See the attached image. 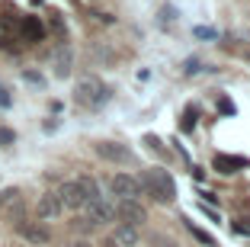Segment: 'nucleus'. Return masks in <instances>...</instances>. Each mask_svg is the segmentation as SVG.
Returning a JSON list of instances; mask_svg holds the SVG:
<instances>
[{
	"label": "nucleus",
	"mask_w": 250,
	"mask_h": 247,
	"mask_svg": "<svg viewBox=\"0 0 250 247\" xmlns=\"http://www.w3.org/2000/svg\"><path fill=\"white\" fill-rule=\"evenodd\" d=\"M16 42H20V22H16L13 16L0 13V48L13 51V48H16Z\"/></svg>",
	"instance_id": "f8f14e48"
},
{
	"label": "nucleus",
	"mask_w": 250,
	"mask_h": 247,
	"mask_svg": "<svg viewBox=\"0 0 250 247\" xmlns=\"http://www.w3.org/2000/svg\"><path fill=\"white\" fill-rule=\"evenodd\" d=\"M196 122H199V112L189 106V109L183 112V122H180V129H183V132H189V129H196Z\"/></svg>",
	"instance_id": "a211bd4d"
},
{
	"label": "nucleus",
	"mask_w": 250,
	"mask_h": 247,
	"mask_svg": "<svg viewBox=\"0 0 250 247\" xmlns=\"http://www.w3.org/2000/svg\"><path fill=\"white\" fill-rule=\"evenodd\" d=\"M161 20H164V22H173V20H177V13H173L170 7H164V10H161Z\"/></svg>",
	"instance_id": "393cba45"
},
{
	"label": "nucleus",
	"mask_w": 250,
	"mask_h": 247,
	"mask_svg": "<svg viewBox=\"0 0 250 247\" xmlns=\"http://www.w3.org/2000/svg\"><path fill=\"white\" fill-rule=\"evenodd\" d=\"M0 215L7 218L10 225H16L20 218H26V199H22V189H16V186L0 189Z\"/></svg>",
	"instance_id": "7ed1b4c3"
},
{
	"label": "nucleus",
	"mask_w": 250,
	"mask_h": 247,
	"mask_svg": "<svg viewBox=\"0 0 250 247\" xmlns=\"http://www.w3.org/2000/svg\"><path fill=\"white\" fill-rule=\"evenodd\" d=\"M138 183H141V193H147L154 202H173V199H177V183L161 167L145 170V174L138 177Z\"/></svg>",
	"instance_id": "f257e3e1"
},
{
	"label": "nucleus",
	"mask_w": 250,
	"mask_h": 247,
	"mask_svg": "<svg viewBox=\"0 0 250 247\" xmlns=\"http://www.w3.org/2000/svg\"><path fill=\"white\" fill-rule=\"evenodd\" d=\"M71 51L67 48H61L58 55H55V77H67V74H71Z\"/></svg>",
	"instance_id": "dca6fc26"
},
{
	"label": "nucleus",
	"mask_w": 250,
	"mask_h": 247,
	"mask_svg": "<svg viewBox=\"0 0 250 247\" xmlns=\"http://www.w3.org/2000/svg\"><path fill=\"white\" fill-rule=\"evenodd\" d=\"M199 196H202V202H206V205H208V202H215V199H218V196H212V193H208V189H202V193H199Z\"/></svg>",
	"instance_id": "bb28decb"
},
{
	"label": "nucleus",
	"mask_w": 250,
	"mask_h": 247,
	"mask_svg": "<svg viewBox=\"0 0 250 247\" xmlns=\"http://www.w3.org/2000/svg\"><path fill=\"white\" fill-rule=\"evenodd\" d=\"M141 241V231L132 225H116V231H112V244L116 247H135Z\"/></svg>",
	"instance_id": "4468645a"
},
{
	"label": "nucleus",
	"mask_w": 250,
	"mask_h": 247,
	"mask_svg": "<svg viewBox=\"0 0 250 247\" xmlns=\"http://www.w3.org/2000/svg\"><path fill=\"white\" fill-rule=\"evenodd\" d=\"M250 160L247 157H237V154H215L212 167L218 170V174H237V170H244Z\"/></svg>",
	"instance_id": "ddd939ff"
},
{
	"label": "nucleus",
	"mask_w": 250,
	"mask_h": 247,
	"mask_svg": "<svg viewBox=\"0 0 250 247\" xmlns=\"http://www.w3.org/2000/svg\"><path fill=\"white\" fill-rule=\"evenodd\" d=\"M77 186H81V193H83V209H87L90 202H96V199H103V193H100V183L93 180V177H77Z\"/></svg>",
	"instance_id": "2eb2a0df"
},
{
	"label": "nucleus",
	"mask_w": 250,
	"mask_h": 247,
	"mask_svg": "<svg viewBox=\"0 0 250 247\" xmlns=\"http://www.w3.org/2000/svg\"><path fill=\"white\" fill-rule=\"evenodd\" d=\"M16 141V132L7 129V125H0V148H10Z\"/></svg>",
	"instance_id": "aec40b11"
},
{
	"label": "nucleus",
	"mask_w": 250,
	"mask_h": 247,
	"mask_svg": "<svg viewBox=\"0 0 250 247\" xmlns=\"http://www.w3.org/2000/svg\"><path fill=\"white\" fill-rule=\"evenodd\" d=\"M93 151L103 160H109V164H128V160H132V151L125 145H119V141H96Z\"/></svg>",
	"instance_id": "9d476101"
},
{
	"label": "nucleus",
	"mask_w": 250,
	"mask_h": 247,
	"mask_svg": "<svg viewBox=\"0 0 250 247\" xmlns=\"http://www.w3.org/2000/svg\"><path fill=\"white\" fill-rule=\"evenodd\" d=\"M183 222H186V231H189L192 238L199 241V244H206V247H215V238H212V234H208V231H202V228H196V225H192V222H189V218H183Z\"/></svg>",
	"instance_id": "f3484780"
},
{
	"label": "nucleus",
	"mask_w": 250,
	"mask_h": 247,
	"mask_svg": "<svg viewBox=\"0 0 250 247\" xmlns=\"http://www.w3.org/2000/svg\"><path fill=\"white\" fill-rule=\"evenodd\" d=\"M189 174H192V180H199V183L206 180V174H202V167H192V170H189Z\"/></svg>",
	"instance_id": "cd10ccee"
},
{
	"label": "nucleus",
	"mask_w": 250,
	"mask_h": 247,
	"mask_svg": "<svg viewBox=\"0 0 250 247\" xmlns=\"http://www.w3.org/2000/svg\"><path fill=\"white\" fill-rule=\"evenodd\" d=\"M22 80H26V84H32V87H39V90L45 87V77L39 71H22Z\"/></svg>",
	"instance_id": "6ab92c4d"
},
{
	"label": "nucleus",
	"mask_w": 250,
	"mask_h": 247,
	"mask_svg": "<svg viewBox=\"0 0 250 247\" xmlns=\"http://www.w3.org/2000/svg\"><path fill=\"white\" fill-rule=\"evenodd\" d=\"M183 71H186V74H199V71H202V65H199L196 58H189V61L183 65Z\"/></svg>",
	"instance_id": "5701e85b"
},
{
	"label": "nucleus",
	"mask_w": 250,
	"mask_h": 247,
	"mask_svg": "<svg viewBox=\"0 0 250 247\" xmlns=\"http://www.w3.org/2000/svg\"><path fill=\"white\" fill-rule=\"evenodd\" d=\"M109 93H112V90L106 87L100 77H81V80H77V90H74L77 103H81V106H90V109L103 106V103L109 100Z\"/></svg>",
	"instance_id": "f03ea898"
},
{
	"label": "nucleus",
	"mask_w": 250,
	"mask_h": 247,
	"mask_svg": "<svg viewBox=\"0 0 250 247\" xmlns=\"http://www.w3.org/2000/svg\"><path fill=\"white\" fill-rule=\"evenodd\" d=\"M36 3H39V0H36Z\"/></svg>",
	"instance_id": "c756f323"
},
{
	"label": "nucleus",
	"mask_w": 250,
	"mask_h": 247,
	"mask_svg": "<svg viewBox=\"0 0 250 247\" xmlns=\"http://www.w3.org/2000/svg\"><path fill=\"white\" fill-rule=\"evenodd\" d=\"M10 106H13V96H10L7 87H0V109H10Z\"/></svg>",
	"instance_id": "4be33fe9"
},
{
	"label": "nucleus",
	"mask_w": 250,
	"mask_h": 247,
	"mask_svg": "<svg viewBox=\"0 0 250 247\" xmlns=\"http://www.w3.org/2000/svg\"><path fill=\"white\" fill-rule=\"evenodd\" d=\"M109 193L119 199V202H128V199L141 196V183H138V177H132V174H112Z\"/></svg>",
	"instance_id": "20e7f679"
},
{
	"label": "nucleus",
	"mask_w": 250,
	"mask_h": 247,
	"mask_svg": "<svg viewBox=\"0 0 250 247\" xmlns=\"http://www.w3.org/2000/svg\"><path fill=\"white\" fill-rule=\"evenodd\" d=\"M234 234H244V238H250V225H244V222H234Z\"/></svg>",
	"instance_id": "b1692460"
},
{
	"label": "nucleus",
	"mask_w": 250,
	"mask_h": 247,
	"mask_svg": "<svg viewBox=\"0 0 250 247\" xmlns=\"http://www.w3.org/2000/svg\"><path fill=\"white\" fill-rule=\"evenodd\" d=\"M36 215H39V222H55V218L64 215V205H61V199H58V193H55V189H48V193H42V196H39Z\"/></svg>",
	"instance_id": "6e6552de"
},
{
	"label": "nucleus",
	"mask_w": 250,
	"mask_h": 247,
	"mask_svg": "<svg viewBox=\"0 0 250 247\" xmlns=\"http://www.w3.org/2000/svg\"><path fill=\"white\" fill-rule=\"evenodd\" d=\"M71 247H90V244H87V241H74Z\"/></svg>",
	"instance_id": "c85d7f7f"
},
{
	"label": "nucleus",
	"mask_w": 250,
	"mask_h": 247,
	"mask_svg": "<svg viewBox=\"0 0 250 247\" xmlns=\"http://www.w3.org/2000/svg\"><path fill=\"white\" fill-rule=\"evenodd\" d=\"M116 218L119 225H132V228H141L147 222V212L138 199H128V202H119L116 199Z\"/></svg>",
	"instance_id": "423d86ee"
},
{
	"label": "nucleus",
	"mask_w": 250,
	"mask_h": 247,
	"mask_svg": "<svg viewBox=\"0 0 250 247\" xmlns=\"http://www.w3.org/2000/svg\"><path fill=\"white\" fill-rule=\"evenodd\" d=\"M83 222H90L93 228L116 222V202H109V199H96V202H90L87 209H83Z\"/></svg>",
	"instance_id": "0eeeda50"
},
{
	"label": "nucleus",
	"mask_w": 250,
	"mask_h": 247,
	"mask_svg": "<svg viewBox=\"0 0 250 247\" xmlns=\"http://www.w3.org/2000/svg\"><path fill=\"white\" fill-rule=\"evenodd\" d=\"M13 228H16V234H20V238L26 241V244L45 247L48 241H52V231H48V228H45L42 222H29V218H20V222H16Z\"/></svg>",
	"instance_id": "39448f33"
},
{
	"label": "nucleus",
	"mask_w": 250,
	"mask_h": 247,
	"mask_svg": "<svg viewBox=\"0 0 250 247\" xmlns=\"http://www.w3.org/2000/svg\"><path fill=\"white\" fill-rule=\"evenodd\" d=\"M192 36H196V39H215L218 32H215V29H208V26H196V29H192Z\"/></svg>",
	"instance_id": "412c9836"
},
{
	"label": "nucleus",
	"mask_w": 250,
	"mask_h": 247,
	"mask_svg": "<svg viewBox=\"0 0 250 247\" xmlns=\"http://www.w3.org/2000/svg\"><path fill=\"white\" fill-rule=\"evenodd\" d=\"M55 193H58L64 212H83V193H81V186H77V180H64Z\"/></svg>",
	"instance_id": "1a4fd4ad"
},
{
	"label": "nucleus",
	"mask_w": 250,
	"mask_h": 247,
	"mask_svg": "<svg viewBox=\"0 0 250 247\" xmlns=\"http://www.w3.org/2000/svg\"><path fill=\"white\" fill-rule=\"evenodd\" d=\"M45 39V22L39 20V16H22L20 20V42L26 45H36Z\"/></svg>",
	"instance_id": "9b49d317"
},
{
	"label": "nucleus",
	"mask_w": 250,
	"mask_h": 247,
	"mask_svg": "<svg viewBox=\"0 0 250 247\" xmlns=\"http://www.w3.org/2000/svg\"><path fill=\"white\" fill-rule=\"evenodd\" d=\"M218 106H221V112H228V116H231V112H234V106H231V100H225V96H221V100H218Z\"/></svg>",
	"instance_id": "a878e982"
}]
</instances>
